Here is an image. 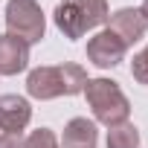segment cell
Listing matches in <instances>:
<instances>
[{
    "mask_svg": "<svg viewBox=\"0 0 148 148\" xmlns=\"http://www.w3.org/2000/svg\"><path fill=\"white\" fill-rule=\"evenodd\" d=\"M87 73L82 64H52V67H35L26 76V93L38 102H49L58 96H79L84 93Z\"/></svg>",
    "mask_w": 148,
    "mask_h": 148,
    "instance_id": "cell-1",
    "label": "cell"
},
{
    "mask_svg": "<svg viewBox=\"0 0 148 148\" xmlns=\"http://www.w3.org/2000/svg\"><path fill=\"white\" fill-rule=\"evenodd\" d=\"M108 15H110L108 0H58L52 21L64 38L79 41L87 32L99 29L102 23H108Z\"/></svg>",
    "mask_w": 148,
    "mask_h": 148,
    "instance_id": "cell-2",
    "label": "cell"
},
{
    "mask_svg": "<svg viewBox=\"0 0 148 148\" xmlns=\"http://www.w3.org/2000/svg\"><path fill=\"white\" fill-rule=\"evenodd\" d=\"M84 99H87V108L93 113V122H99L105 128L122 125L131 116V102H128V96L122 93V87L113 79H105V76L87 79Z\"/></svg>",
    "mask_w": 148,
    "mask_h": 148,
    "instance_id": "cell-3",
    "label": "cell"
},
{
    "mask_svg": "<svg viewBox=\"0 0 148 148\" xmlns=\"http://www.w3.org/2000/svg\"><path fill=\"white\" fill-rule=\"evenodd\" d=\"M6 35L23 44H41L47 35V15L38 0H9L6 3Z\"/></svg>",
    "mask_w": 148,
    "mask_h": 148,
    "instance_id": "cell-4",
    "label": "cell"
},
{
    "mask_svg": "<svg viewBox=\"0 0 148 148\" xmlns=\"http://www.w3.org/2000/svg\"><path fill=\"white\" fill-rule=\"evenodd\" d=\"M128 55V47L122 44V38L116 32H110L108 26L99 29L90 41H87V61L99 70H113L125 61Z\"/></svg>",
    "mask_w": 148,
    "mask_h": 148,
    "instance_id": "cell-5",
    "label": "cell"
},
{
    "mask_svg": "<svg viewBox=\"0 0 148 148\" xmlns=\"http://www.w3.org/2000/svg\"><path fill=\"white\" fill-rule=\"evenodd\" d=\"M108 29L116 32V35L122 38V44L131 49L136 41L145 38L148 23H145V18L139 15V9H134V6H122V9H116V12L108 15Z\"/></svg>",
    "mask_w": 148,
    "mask_h": 148,
    "instance_id": "cell-6",
    "label": "cell"
},
{
    "mask_svg": "<svg viewBox=\"0 0 148 148\" xmlns=\"http://www.w3.org/2000/svg\"><path fill=\"white\" fill-rule=\"evenodd\" d=\"M29 122H32V105L26 96H18V93L0 96V131L23 134Z\"/></svg>",
    "mask_w": 148,
    "mask_h": 148,
    "instance_id": "cell-7",
    "label": "cell"
},
{
    "mask_svg": "<svg viewBox=\"0 0 148 148\" xmlns=\"http://www.w3.org/2000/svg\"><path fill=\"white\" fill-rule=\"evenodd\" d=\"M29 67V44L12 35H0V76H18Z\"/></svg>",
    "mask_w": 148,
    "mask_h": 148,
    "instance_id": "cell-8",
    "label": "cell"
},
{
    "mask_svg": "<svg viewBox=\"0 0 148 148\" xmlns=\"http://www.w3.org/2000/svg\"><path fill=\"white\" fill-rule=\"evenodd\" d=\"M61 148H96L99 145V128L93 119L87 116H76L64 125V134H61Z\"/></svg>",
    "mask_w": 148,
    "mask_h": 148,
    "instance_id": "cell-9",
    "label": "cell"
},
{
    "mask_svg": "<svg viewBox=\"0 0 148 148\" xmlns=\"http://www.w3.org/2000/svg\"><path fill=\"white\" fill-rule=\"evenodd\" d=\"M108 148H139V131L134 122H122V125H113L108 131V139H105Z\"/></svg>",
    "mask_w": 148,
    "mask_h": 148,
    "instance_id": "cell-10",
    "label": "cell"
},
{
    "mask_svg": "<svg viewBox=\"0 0 148 148\" xmlns=\"http://www.w3.org/2000/svg\"><path fill=\"white\" fill-rule=\"evenodd\" d=\"M23 148H61V145L52 128H38L29 136H23Z\"/></svg>",
    "mask_w": 148,
    "mask_h": 148,
    "instance_id": "cell-11",
    "label": "cell"
},
{
    "mask_svg": "<svg viewBox=\"0 0 148 148\" xmlns=\"http://www.w3.org/2000/svg\"><path fill=\"white\" fill-rule=\"evenodd\" d=\"M131 76L139 82V84H148V52H136L131 58Z\"/></svg>",
    "mask_w": 148,
    "mask_h": 148,
    "instance_id": "cell-12",
    "label": "cell"
},
{
    "mask_svg": "<svg viewBox=\"0 0 148 148\" xmlns=\"http://www.w3.org/2000/svg\"><path fill=\"white\" fill-rule=\"evenodd\" d=\"M0 148H23V134H6V131H0Z\"/></svg>",
    "mask_w": 148,
    "mask_h": 148,
    "instance_id": "cell-13",
    "label": "cell"
},
{
    "mask_svg": "<svg viewBox=\"0 0 148 148\" xmlns=\"http://www.w3.org/2000/svg\"><path fill=\"white\" fill-rule=\"evenodd\" d=\"M139 15L145 18V23H148V0H142V6H139Z\"/></svg>",
    "mask_w": 148,
    "mask_h": 148,
    "instance_id": "cell-14",
    "label": "cell"
},
{
    "mask_svg": "<svg viewBox=\"0 0 148 148\" xmlns=\"http://www.w3.org/2000/svg\"><path fill=\"white\" fill-rule=\"evenodd\" d=\"M145 52H148V47H145Z\"/></svg>",
    "mask_w": 148,
    "mask_h": 148,
    "instance_id": "cell-15",
    "label": "cell"
}]
</instances>
